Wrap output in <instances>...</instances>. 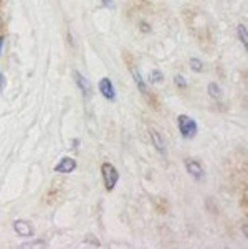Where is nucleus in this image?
I'll use <instances>...</instances> for the list:
<instances>
[{
  "label": "nucleus",
  "mask_w": 248,
  "mask_h": 249,
  "mask_svg": "<svg viewBox=\"0 0 248 249\" xmlns=\"http://www.w3.org/2000/svg\"><path fill=\"white\" fill-rule=\"evenodd\" d=\"M177 125L180 136L184 139H194L197 136V122L186 114H180L177 117Z\"/></svg>",
  "instance_id": "nucleus-1"
},
{
  "label": "nucleus",
  "mask_w": 248,
  "mask_h": 249,
  "mask_svg": "<svg viewBox=\"0 0 248 249\" xmlns=\"http://www.w3.org/2000/svg\"><path fill=\"white\" fill-rule=\"evenodd\" d=\"M101 175H103V180H104V188H106L108 192H113L117 180H119V174H117L114 165L109 162L103 163V165H101Z\"/></svg>",
  "instance_id": "nucleus-2"
},
{
  "label": "nucleus",
  "mask_w": 248,
  "mask_h": 249,
  "mask_svg": "<svg viewBox=\"0 0 248 249\" xmlns=\"http://www.w3.org/2000/svg\"><path fill=\"white\" fill-rule=\"evenodd\" d=\"M99 88V92L103 94V98H106L108 101H114L116 99V91H114V86H113L111 79L109 78H103L98 84Z\"/></svg>",
  "instance_id": "nucleus-3"
},
{
  "label": "nucleus",
  "mask_w": 248,
  "mask_h": 249,
  "mask_svg": "<svg viewBox=\"0 0 248 249\" xmlns=\"http://www.w3.org/2000/svg\"><path fill=\"white\" fill-rule=\"evenodd\" d=\"M186 168H187V174L195 180H202L205 177L204 168H202L200 163L195 162V160H186Z\"/></svg>",
  "instance_id": "nucleus-4"
},
{
  "label": "nucleus",
  "mask_w": 248,
  "mask_h": 249,
  "mask_svg": "<svg viewBox=\"0 0 248 249\" xmlns=\"http://www.w3.org/2000/svg\"><path fill=\"white\" fill-rule=\"evenodd\" d=\"M14 230H15L17 234L25 236V238L35 234V230H33V226L28 221H25V219H17V221L14 223Z\"/></svg>",
  "instance_id": "nucleus-5"
},
{
  "label": "nucleus",
  "mask_w": 248,
  "mask_h": 249,
  "mask_svg": "<svg viewBox=\"0 0 248 249\" xmlns=\"http://www.w3.org/2000/svg\"><path fill=\"white\" fill-rule=\"evenodd\" d=\"M75 168H76V160L71 157H65L57 163L55 172H58V174H71Z\"/></svg>",
  "instance_id": "nucleus-6"
},
{
  "label": "nucleus",
  "mask_w": 248,
  "mask_h": 249,
  "mask_svg": "<svg viewBox=\"0 0 248 249\" xmlns=\"http://www.w3.org/2000/svg\"><path fill=\"white\" fill-rule=\"evenodd\" d=\"M73 78H75V81H76V84H78L79 91L83 92V96H85V98H88V96H90V92H91V84H90V81H88V79L81 73H78V71H73Z\"/></svg>",
  "instance_id": "nucleus-7"
},
{
  "label": "nucleus",
  "mask_w": 248,
  "mask_h": 249,
  "mask_svg": "<svg viewBox=\"0 0 248 249\" xmlns=\"http://www.w3.org/2000/svg\"><path fill=\"white\" fill-rule=\"evenodd\" d=\"M149 134H151V137H153V145L155 147V150H157L159 154L166 155L167 154V147H166V142H164L161 134L155 132L154 129H149Z\"/></svg>",
  "instance_id": "nucleus-8"
},
{
  "label": "nucleus",
  "mask_w": 248,
  "mask_h": 249,
  "mask_svg": "<svg viewBox=\"0 0 248 249\" xmlns=\"http://www.w3.org/2000/svg\"><path fill=\"white\" fill-rule=\"evenodd\" d=\"M133 78H134V81H136L137 89H139L142 94H148V84H146V81L142 79V74L139 73V71L134 70L133 71Z\"/></svg>",
  "instance_id": "nucleus-9"
},
{
  "label": "nucleus",
  "mask_w": 248,
  "mask_h": 249,
  "mask_svg": "<svg viewBox=\"0 0 248 249\" xmlns=\"http://www.w3.org/2000/svg\"><path fill=\"white\" fill-rule=\"evenodd\" d=\"M207 91H209V96L212 99H220L222 98V89H220V86H218L217 83H210Z\"/></svg>",
  "instance_id": "nucleus-10"
},
{
  "label": "nucleus",
  "mask_w": 248,
  "mask_h": 249,
  "mask_svg": "<svg viewBox=\"0 0 248 249\" xmlns=\"http://www.w3.org/2000/svg\"><path fill=\"white\" fill-rule=\"evenodd\" d=\"M237 33H238V40L242 41L243 48H247V46H248V38H247V27H245V25H243V23L238 25Z\"/></svg>",
  "instance_id": "nucleus-11"
},
{
  "label": "nucleus",
  "mask_w": 248,
  "mask_h": 249,
  "mask_svg": "<svg viewBox=\"0 0 248 249\" xmlns=\"http://www.w3.org/2000/svg\"><path fill=\"white\" fill-rule=\"evenodd\" d=\"M162 81H164V74L159 70H154L153 74H149V83L151 84H157V83H162Z\"/></svg>",
  "instance_id": "nucleus-12"
},
{
  "label": "nucleus",
  "mask_w": 248,
  "mask_h": 249,
  "mask_svg": "<svg viewBox=\"0 0 248 249\" xmlns=\"http://www.w3.org/2000/svg\"><path fill=\"white\" fill-rule=\"evenodd\" d=\"M189 65H191V70L194 71V73H200V71L204 70V65H202V61L197 60V58H192V60L189 61Z\"/></svg>",
  "instance_id": "nucleus-13"
},
{
  "label": "nucleus",
  "mask_w": 248,
  "mask_h": 249,
  "mask_svg": "<svg viewBox=\"0 0 248 249\" xmlns=\"http://www.w3.org/2000/svg\"><path fill=\"white\" fill-rule=\"evenodd\" d=\"M47 244H45V241H41V239H38V241H32V243H23L20 248H45Z\"/></svg>",
  "instance_id": "nucleus-14"
},
{
  "label": "nucleus",
  "mask_w": 248,
  "mask_h": 249,
  "mask_svg": "<svg viewBox=\"0 0 248 249\" xmlns=\"http://www.w3.org/2000/svg\"><path fill=\"white\" fill-rule=\"evenodd\" d=\"M174 83L177 84L179 88H186V86H187V81L184 79V76H180V74L175 76V78H174Z\"/></svg>",
  "instance_id": "nucleus-15"
},
{
  "label": "nucleus",
  "mask_w": 248,
  "mask_h": 249,
  "mask_svg": "<svg viewBox=\"0 0 248 249\" xmlns=\"http://www.w3.org/2000/svg\"><path fill=\"white\" fill-rule=\"evenodd\" d=\"M101 3H103V7H106V8H113V7H114L113 0H101Z\"/></svg>",
  "instance_id": "nucleus-16"
},
{
  "label": "nucleus",
  "mask_w": 248,
  "mask_h": 249,
  "mask_svg": "<svg viewBox=\"0 0 248 249\" xmlns=\"http://www.w3.org/2000/svg\"><path fill=\"white\" fill-rule=\"evenodd\" d=\"M3 84H5V78H3V74L0 76V89L3 88Z\"/></svg>",
  "instance_id": "nucleus-17"
},
{
  "label": "nucleus",
  "mask_w": 248,
  "mask_h": 249,
  "mask_svg": "<svg viewBox=\"0 0 248 249\" xmlns=\"http://www.w3.org/2000/svg\"><path fill=\"white\" fill-rule=\"evenodd\" d=\"M3 41H5L3 40V36H0V53H2V48H3Z\"/></svg>",
  "instance_id": "nucleus-18"
}]
</instances>
